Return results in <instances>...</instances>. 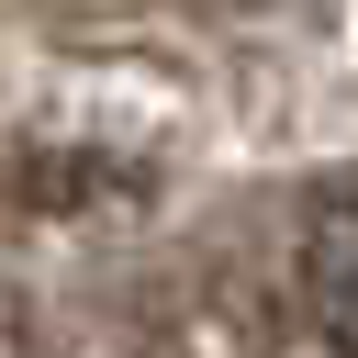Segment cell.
Instances as JSON below:
<instances>
[{
    "label": "cell",
    "mask_w": 358,
    "mask_h": 358,
    "mask_svg": "<svg viewBox=\"0 0 358 358\" xmlns=\"http://www.w3.org/2000/svg\"><path fill=\"white\" fill-rule=\"evenodd\" d=\"M291 291H302L313 336H324L336 358H358V190H324V201H302Z\"/></svg>",
    "instance_id": "1"
}]
</instances>
